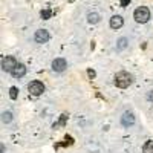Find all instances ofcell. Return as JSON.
<instances>
[{
	"label": "cell",
	"mask_w": 153,
	"mask_h": 153,
	"mask_svg": "<svg viewBox=\"0 0 153 153\" xmlns=\"http://www.w3.org/2000/svg\"><path fill=\"white\" fill-rule=\"evenodd\" d=\"M132 83V75L129 72H118L117 75H115V84H117V87H121V89H126L129 87Z\"/></svg>",
	"instance_id": "6da1fadb"
},
{
	"label": "cell",
	"mask_w": 153,
	"mask_h": 153,
	"mask_svg": "<svg viewBox=\"0 0 153 153\" xmlns=\"http://www.w3.org/2000/svg\"><path fill=\"white\" fill-rule=\"evenodd\" d=\"M133 17L138 23H147L149 19H150V9L147 6H139V8L135 9Z\"/></svg>",
	"instance_id": "7a4b0ae2"
},
{
	"label": "cell",
	"mask_w": 153,
	"mask_h": 153,
	"mask_svg": "<svg viewBox=\"0 0 153 153\" xmlns=\"http://www.w3.org/2000/svg\"><path fill=\"white\" fill-rule=\"evenodd\" d=\"M28 91H29V94L31 95H34V97H40L43 92H45V84L42 83V81H31L29 83V86H28Z\"/></svg>",
	"instance_id": "3957f363"
},
{
	"label": "cell",
	"mask_w": 153,
	"mask_h": 153,
	"mask_svg": "<svg viewBox=\"0 0 153 153\" xmlns=\"http://www.w3.org/2000/svg\"><path fill=\"white\" fill-rule=\"evenodd\" d=\"M17 65H19V63L16 61L14 57H5V58L2 60V69H3L5 72H12V71L16 69Z\"/></svg>",
	"instance_id": "277c9868"
},
{
	"label": "cell",
	"mask_w": 153,
	"mask_h": 153,
	"mask_svg": "<svg viewBox=\"0 0 153 153\" xmlns=\"http://www.w3.org/2000/svg\"><path fill=\"white\" fill-rule=\"evenodd\" d=\"M49 38H51V35H49V32L46 29H38L35 32V35H34V40L37 43H48Z\"/></svg>",
	"instance_id": "5b68a950"
},
{
	"label": "cell",
	"mask_w": 153,
	"mask_h": 153,
	"mask_svg": "<svg viewBox=\"0 0 153 153\" xmlns=\"http://www.w3.org/2000/svg\"><path fill=\"white\" fill-rule=\"evenodd\" d=\"M66 68H68V63H66L65 58H55V60L52 61V69H54L55 72H63Z\"/></svg>",
	"instance_id": "8992f818"
},
{
	"label": "cell",
	"mask_w": 153,
	"mask_h": 153,
	"mask_svg": "<svg viewBox=\"0 0 153 153\" xmlns=\"http://www.w3.org/2000/svg\"><path fill=\"white\" fill-rule=\"evenodd\" d=\"M121 123H123V126H126V127L133 126V124H135V117H133V113H132V112H126L123 117H121Z\"/></svg>",
	"instance_id": "52a82bcc"
},
{
	"label": "cell",
	"mask_w": 153,
	"mask_h": 153,
	"mask_svg": "<svg viewBox=\"0 0 153 153\" xmlns=\"http://www.w3.org/2000/svg\"><path fill=\"white\" fill-rule=\"evenodd\" d=\"M123 25H124V19L121 16H113L110 19V28L112 29H120Z\"/></svg>",
	"instance_id": "ba28073f"
},
{
	"label": "cell",
	"mask_w": 153,
	"mask_h": 153,
	"mask_svg": "<svg viewBox=\"0 0 153 153\" xmlns=\"http://www.w3.org/2000/svg\"><path fill=\"white\" fill-rule=\"evenodd\" d=\"M12 76H16V78H20V76H23L25 74H26V66L22 65V63H19V65L16 66V69L11 72Z\"/></svg>",
	"instance_id": "9c48e42d"
},
{
	"label": "cell",
	"mask_w": 153,
	"mask_h": 153,
	"mask_svg": "<svg viewBox=\"0 0 153 153\" xmlns=\"http://www.w3.org/2000/svg\"><path fill=\"white\" fill-rule=\"evenodd\" d=\"M40 17L43 19V20H49L51 17H52V11L51 9H42V12H40Z\"/></svg>",
	"instance_id": "30bf717a"
},
{
	"label": "cell",
	"mask_w": 153,
	"mask_h": 153,
	"mask_svg": "<svg viewBox=\"0 0 153 153\" xmlns=\"http://www.w3.org/2000/svg\"><path fill=\"white\" fill-rule=\"evenodd\" d=\"M87 20H89V23H98L100 22V16L97 14V12H91V14L87 16Z\"/></svg>",
	"instance_id": "8fae6325"
},
{
	"label": "cell",
	"mask_w": 153,
	"mask_h": 153,
	"mask_svg": "<svg viewBox=\"0 0 153 153\" xmlns=\"http://www.w3.org/2000/svg\"><path fill=\"white\" fill-rule=\"evenodd\" d=\"M143 153H153V141H147L143 147Z\"/></svg>",
	"instance_id": "7c38bea8"
},
{
	"label": "cell",
	"mask_w": 153,
	"mask_h": 153,
	"mask_svg": "<svg viewBox=\"0 0 153 153\" xmlns=\"http://www.w3.org/2000/svg\"><path fill=\"white\" fill-rule=\"evenodd\" d=\"M17 95H19V89H17L16 86H12V87L9 89V97H11V100H16Z\"/></svg>",
	"instance_id": "4fadbf2b"
},
{
	"label": "cell",
	"mask_w": 153,
	"mask_h": 153,
	"mask_svg": "<svg viewBox=\"0 0 153 153\" xmlns=\"http://www.w3.org/2000/svg\"><path fill=\"white\" fill-rule=\"evenodd\" d=\"M66 120H68V115H61L60 121H58L57 124H54V129H57V127H60V126H65V124H66Z\"/></svg>",
	"instance_id": "5bb4252c"
},
{
	"label": "cell",
	"mask_w": 153,
	"mask_h": 153,
	"mask_svg": "<svg viewBox=\"0 0 153 153\" xmlns=\"http://www.w3.org/2000/svg\"><path fill=\"white\" fill-rule=\"evenodd\" d=\"M2 117H3V118H2V120H3V123H6V124H8V123H11V120H12V113H11V112H5V113L2 115Z\"/></svg>",
	"instance_id": "9a60e30c"
},
{
	"label": "cell",
	"mask_w": 153,
	"mask_h": 153,
	"mask_svg": "<svg viewBox=\"0 0 153 153\" xmlns=\"http://www.w3.org/2000/svg\"><path fill=\"white\" fill-rule=\"evenodd\" d=\"M72 144H74V138H72V136H66V138H65V143L58 144L57 147H60V146H72Z\"/></svg>",
	"instance_id": "2e32d148"
},
{
	"label": "cell",
	"mask_w": 153,
	"mask_h": 153,
	"mask_svg": "<svg viewBox=\"0 0 153 153\" xmlns=\"http://www.w3.org/2000/svg\"><path fill=\"white\" fill-rule=\"evenodd\" d=\"M127 46V40H126V38H120V40H118V49H124Z\"/></svg>",
	"instance_id": "e0dca14e"
},
{
	"label": "cell",
	"mask_w": 153,
	"mask_h": 153,
	"mask_svg": "<svg viewBox=\"0 0 153 153\" xmlns=\"http://www.w3.org/2000/svg\"><path fill=\"white\" fill-rule=\"evenodd\" d=\"M87 75L91 76V78H94V76H95V71H92V69H89V71H87Z\"/></svg>",
	"instance_id": "ac0fdd59"
},
{
	"label": "cell",
	"mask_w": 153,
	"mask_h": 153,
	"mask_svg": "<svg viewBox=\"0 0 153 153\" xmlns=\"http://www.w3.org/2000/svg\"><path fill=\"white\" fill-rule=\"evenodd\" d=\"M120 3H121V6H127L130 2H129V0H120Z\"/></svg>",
	"instance_id": "d6986e66"
}]
</instances>
